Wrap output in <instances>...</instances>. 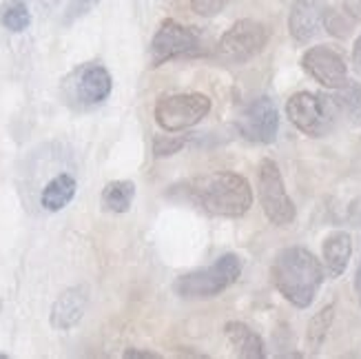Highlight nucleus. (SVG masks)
<instances>
[{"label":"nucleus","instance_id":"obj_28","mask_svg":"<svg viewBox=\"0 0 361 359\" xmlns=\"http://www.w3.org/2000/svg\"><path fill=\"white\" fill-rule=\"evenodd\" d=\"M355 288H357V295H359V304H361V264L357 269V277H355Z\"/></svg>","mask_w":361,"mask_h":359},{"label":"nucleus","instance_id":"obj_6","mask_svg":"<svg viewBox=\"0 0 361 359\" xmlns=\"http://www.w3.org/2000/svg\"><path fill=\"white\" fill-rule=\"evenodd\" d=\"M257 184H259V202L264 215L277 226H286L295 220V205L286 193L284 180H281L279 166L264 158L257 169Z\"/></svg>","mask_w":361,"mask_h":359},{"label":"nucleus","instance_id":"obj_10","mask_svg":"<svg viewBox=\"0 0 361 359\" xmlns=\"http://www.w3.org/2000/svg\"><path fill=\"white\" fill-rule=\"evenodd\" d=\"M238 129L244 138L253 140V142H273L279 129V114L275 102L269 96L253 100L242 114Z\"/></svg>","mask_w":361,"mask_h":359},{"label":"nucleus","instance_id":"obj_21","mask_svg":"<svg viewBox=\"0 0 361 359\" xmlns=\"http://www.w3.org/2000/svg\"><path fill=\"white\" fill-rule=\"evenodd\" d=\"M184 145H186L184 138H178V135H158V138H153V155H158V158H164V155H173Z\"/></svg>","mask_w":361,"mask_h":359},{"label":"nucleus","instance_id":"obj_27","mask_svg":"<svg viewBox=\"0 0 361 359\" xmlns=\"http://www.w3.org/2000/svg\"><path fill=\"white\" fill-rule=\"evenodd\" d=\"M353 60H355V65L357 69L361 71V36L355 40V49H353Z\"/></svg>","mask_w":361,"mask_h":359},{"label":"nucleus","instance_id":"obj_20","mask_svg":"<svg viewBox=\"0 0 361 359\" xmlns=\"http://www.w3.org/2000/svg\"><path fill=\"white\" fill-rule=\"evenodd\" d=\"M29 23H31V13L23 0H7V3L0 7V25L13 31V34L25 31Z\"/></svg>","mask_w":361,"mask_h":359},{"label":"nucleus","instance_id":"obj_26","mask_svg":"<svg viewBox=\"0 0 361 359\" xmlns=\"http://www.w3.org/2000/svg\"><path fill=\"white\" fill-rule=\"evenodd\" d=\"M343 5H346V11L353 16V18L361 20V0H343Z\"/></svg>","mask_w":361,"mask_h":359},{"label":"nucleus","instance_id":"obj_22","mask_svg":"<svg viewBox=\"0 0 361 359\" xmlns=\"http://www.w3.org/2000/svg\"><path fill=\"white\" fill-rule=\"evenodd\" d=\"M100 0H69L67 11H65V23H73L78 18H82L85 13H89L93 7H96Z\"/></svg>","mask_w":361,"mask_h":359},{"label":"nucleus","instance_id":"obj_2","mask_svg":"<svg viewBox=\"0 0 361 359\" xmlns=\"http://www.w3.org/2000/svg\"><path fill=\"white\" fill-rule=\"evenodd\" d=\"M186 193L202 211L222 217H240L248 213L253 205V191H250L248 180L238 174H224V171L193 178L186 186Z\"/></svg>","mask_w":361,"mask_h":359},{"label":"nucleus","instance_id":"obj_3","mask_svg":"<svg viewBox=\"0 0 361 359\" xmlns=\"http://www.w3.org/2000/svg\"><path fill=\"white\" fill-rule=\"evenodd\" d=\"M242 273V262L238 255L226 253L217 257L209 269H200L193 273L182 275L176 282V291L182 298H215L226 291Z\"/></svg>","mask_w":361,"mask_h":359},{"label":"nucleus","instance_id":"obj_7","mask_svg":"<svg viewBox=\"0 0 361 359\" xmlns=\"http://www.w3.org/2000/svg\"><path fill=\"white\" fill-rule=\"evenodd\" d=\"M269 42V29L257 20H238L217 42V56L231 65L255 58Z\"/></svg>","mask_w":361,"mask_h":359},{"label":"nucleus","instance_id":"obj_13","mask_svg":"<svg viewBox=\"0 0 361 359\" xmlns=\"http://www.w3.org/2000/svg\"><path fill=\"white\" fill-rule=\"evenodd\" d=\"M322 23L324 11L317 0H295L288 18V29L297 42H308L315 38Z\"/></svg>","mask_w":361,"mask_h":359},{"label":"nucleus","instance_id":"obj_15","mask_svg":"<svg viewBox=\"0 0 361 359\" xmlns=\"http://www.w3.org/2000/svg\"><path fill=\"white\" fill-rule=\"evenodd\" d=\"M224 333L238 357H246V359L264 357V341L250 326H246L242 322H228L224 326Z\"/></svg>","mask_w":361,"mask_h":359},{"label":"nucleus","instance_id":"obj_1","mask_svg":"<svg viewBox=\"0 0 361 359\" xmlns=\"http://www.w3.org/2000/svg\"><path fill=\"white\" fill-rule=\"evenodd\" d=\"M271 277L275 288L297 308H308L324 282L319 260L302 246L279 251L273 260Z\"/></svg>","mask_w":361,"mask_h":359},{"label":"nucleus","instance_id":"obj_25","mask_svg":"<svg viewBox=\"0 0 361 359\" xmlns=\"http://www.w3.org/2000/svg\"><path fill=\"white\" fill-rule=\"evenodd\" d=\"M124 357H127V359H158L160 355L151 353V351H133V348H129L127 353H124Z\"/></svg>","mask_w":361,"mask_h":359},{"label":"nucleus","instance_id":"obj_8","mask_svg":"<svg viewBox=\"0 0 361 359\" xmlns=\"http://www.w3.org/2000/svg\"><path fill=\"white\" fill-rule=\"evenodd\" d=\"M200 54V36L191 27L176 20H164L151 40V65L160 67L166 60Z\"/></svg>","mask_w":361,"mask_h":359},{"label":"nucleus","instance_id":"obj_11","mask_svg":"<svg viewBox=\"0 0 361 359\" xmlns=\"http://www.w3.org/2000/svg\"><path fill=\"white\" fill-rule=\"evenodd\" d=\"M73 78V93L82 104H100L111 93V75L102 65H85Z\"/></svg>","mask_w":361,"mask_h":359},{"label":"nucleus","instance_id":"obj_23","mask_svg":"<svg viewBox=\"0 0 361 359\" xmlns=\"http://www.w3.org/2000/svg\"><path fill=\"white\" fill-rule=\"evenodd\" d=\"M324 25H326V29L331 31L333 36H346L348 31H350V25L341 18V13H337V11H324Z\"/></svg>","mask_w":361,"mask_h":359},{"label":"nucleus","instance_id":"obj_16","mask_svg":"<svg viewBox=\"0 0 361 359\" xmlns=\"http://www.w3.org/2000/svg\"><path fill=\"white\" fill-rule=\"evenodd\" d=\"M75 189H78V184H75V180L69 174H58L54 180L47 182V186H44L42 193H40V205H42V209L44 211H51V213L62 211L73 200Z\"/></svg>","mask_w":361,"mask_h":359},{"label":"nucleus","instance_id":"obj_12","mask_svg":"<svg viewBox=\"0 0 361 359\" xmlns=\"http://www.w3.org/2000/svg\"><path fill=\"white\" fill-rule=\"evenodd\" d=\"M89 304L87 286H71L51 306V326L56 331H69L85 317Z\"/></svg>","mask_w":361,"mask_h":359},{"label":"nucleus","instance_id":"obj_5","mask_svg":"<svg viewBox=\"0 0 361 359\" xmlns=\"http://www.w3.org/2000/svg\"><path fill=\"white\" fill-rule=\"evenodd\" d=\"M211 111V98L204 93H178L164 96L155 104V122L164 131H184L207 118Z\"/></svg>","mask_w":361,"mask_h":359},{"label":"nucleus","instance_id":"obj_30","mask_svg":"<svg viewBox=\"0 0 361 359\" xmlns=\"http://www.w3.org/2000/svg\"><path fill=\"white\" fill-rule=\"evenodd\" d=\"M0 359H7V355H0Z\"/></svg>","mask_w":361,"mask_h":359},{"label":"nucleus","instance_id":"obj_29","mask_svg":"<svg viewBox=\"0 0 361 359\" xmlns=\"http://www.w3.org/2000/svg\"><path fill=\"white\" fill-rule=\"evenodd\" d=\"M40 3H42L44 7H56V5L60 3V0H40Z\"/></svg>","mask_w":361,"mask_h":359},{"label":"nucleus","instance_id":"obj_14","mask_svg":"<svg viewBox=\"0 0 361 359\" xmlns=\"http://www.w3.org/2000/svg\"><path fill=\"white\" fill-rule=\"evenodd\" d=\"M324 262L326 269L331 273V277H339L343 271H346L350 255H353V240L348 233L343 231H335L324 240Z\"/></svg>","mask_w":361,"mask_h":359},{"label":"nucleus","instance_id":"obj_4","mask_svg":"<svg viewBox=\"0 0 361 359\" xmlns=\"http://www.w3.org/2000/svg\"><path fill=\"white\" fill-rule=\"evenodd\" d=\"M286 116L297 129L306 135L322 138L333 129V122L337 118V109L333 98H324L310 91H300L288 98Z\"/></svg>","mask_w":361,"mask_h":359},{"label":"nucleus","instance_id":"obj_9","mask_svg":"<svg viewBox=\"0 0 361 359\" xmlns=\"http://www.w3.org/2000/svg\"><path fill=\"white\" fill-rule=\"evenodd\" d=\"M302 67L308 75H312L319 85L328 89H339L348 83V69L343 58L331 49V47L319 44L308 49L302 58Z\"/></svg>","mask_w":361,"mask_h":359},{"label":"nucleus","instance_id":"obj_18","mask_svg":"<svg viewBox=\"0 0 361 359\" xmlns=\"http://www.w3.org/2000/svg\"><path fill=\"white\" fill-rule=\"evenodd\" d=\"M135 197V184L129 180H114L104 186L102 191V205L111 213H127Z\"/></svg>","mask_w":361,"mask_h":359},{"label":"nucleus","instance_id":"obj_19","mask_svg":"<svg viewBox=\"0 0 361 359\" xmlns=\"http://www.w3.org/2000/svg\"><path fill=\"white\" fill-rule=\"evenodd\" d=\"M333 320H335V306L328 304L324 306L319 313L308 322V331H306V346L310 353H317L324 344V339L328 335L333 326Z\"/></svg>","mask_w":361,"mask_h":359},{"label":"nucleus","instance_id":"obj_17","mask_svg":"<svg viewBox=\"0 0 361 359\" xmlns=\"http://www.w3.org/2000/svg\"><path fill=\"white\" fill-rule=\"evenodd\" d=\"M333 102L339 116H343L355 127H361V85L346 83L343 87L335 89Z\"/></svg>","mask_w":361,"mask_h":359},{"label":"nucleus","instance_id":"obj_24","mask_svg":"<svg viewBox=\"0 0 361 359\" xmlns=\"http://www.w3.org/2000/svg\"><path fill=\"white\" fill-rule=\"evenodd\" d=\"M226 0H188L191 9L200 16H215L219 9L224 7Z\"/></svg>","mask_w":361,"mask_h":359}]
</instances>
